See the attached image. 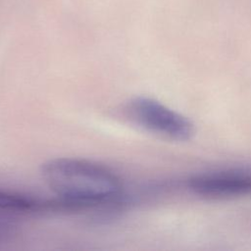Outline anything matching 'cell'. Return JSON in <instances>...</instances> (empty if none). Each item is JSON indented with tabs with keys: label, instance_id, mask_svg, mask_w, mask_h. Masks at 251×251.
Masks as SVG:
<instances>
[{
	"label": "cell",
	"instance_id": "obj_1",
	"mask_svg": "<svg viewBox=\"0 0 251 251\" xmlns=\"http://www.w3.org/2000/svg\"><path fill=\"white\" fill-rule=\"evenodd\" d=\"M41 176L60 201L72 207L110 202L120 196L123 184L111 169L78 158H56L41 166Z\"/></svg>",
	"mask_w": 251,
	"mask_h": 251
},
{
	"label": "cell",
	"instance_id": "obj_2",
	"mask_svg": "<svg viewBox=\"0 0 251 251\" xmlns=\"http://www.w3.org/2000/svg\"><path fill=\"white\" fill-rule=\"evenodd\" d=\"M125 114L140 128L169 139L188 140L194 133L186 117L153 98L134 97L126 105Z\"/></svg>",
	"mask_w": 251,
	"mask_h": 251
},
{
	"label": "cell",
	"instance_id": "obj_3",
	"mask_svg": "<svg viewBox=\"0 0 251 251\" xmlns=\"http://www.w3.org/2000/svg\"><path fill=\"white\" fill-rule=\"evenodd\" d=\"M187 187L196 195L208 198H233L251 195V171L226 170L191 176Z\"/></svg>",
	"mask_w": 251,
	"mask_h": 251
},
{
	"label": "cell",
	"instance_id": "obj_4",
	"mask_svg": "<svg viewBox=\"0 0 251 251\" xmlns=\"http://www.w3.org/2000/svg\"><path fill=\"white\" fill-rule=\"evenodd\" d=\"M38 205L30 197L0 189V212H26L36 209Z\"/></svg>",
	"mask_w": 251,
	"mask_h": 251
}]
</instances>
